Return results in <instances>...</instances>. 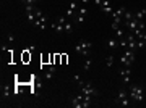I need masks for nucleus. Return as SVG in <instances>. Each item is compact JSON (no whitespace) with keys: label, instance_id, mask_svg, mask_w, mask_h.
<instances>
[{"label":"nucleus","instance_id":"obj_1","mask_svg":"<svg viewBox=\"0 0 146 108\" xmlns=\"http://www.w3.org/2000/svg\"><path fill=\"white\" fill-rule=\"evenodd\" d=\"M128 95H130V98L135 100V102H143V98H145V90H143L141 86H131Z\"/></svg>","mask_w":146,"mask_h":108},{"label":"nucleus","instance_id":"obj_2","mask_svg":"<svg viewBox=\"0 0 146 108\" xmlns=\"http://www.w3.org/2000/svg\"><path fill=\"white\" fill-rule=\"evenodd\" d=\"M91 47H93V44L89 41H81V42H78L76 45H75V50L78 52L80 55H83V57H86L89 53V50H91Z\"/></svg>","mask_w":146,"mask_h":108},{"label":"nucleus","instance_id":"obj_3","mask_svg":"<svg viewBox=\"0 0 146 108\" xmlns=\"http://www.w3.org/2000/svg\"><path fill=\"white\" fill-rule=\"evenodd\" d=\"M135 58H136L135 57V52L127 48V52L122 55V57H120V63H122V65H125V66H130V65H133Z\"/></svg>","mask_w":146,"mask_h":108},{"label":"nucleus","instance_id":"obj_4","mask_svg":"<svg viewBox=\"0 0 146 108\" xmlns=\"http://www.w3.org/2000/svg\"><path fill=\"white\" fill-rule=\"evenodd\" d=\"M115 102L119 103V105H122V107H128V105H130V95H128V92L123 90V89H120Z\"/></svg>","mask_w":146,"mask_h":108},{"label":"nucleus","instance_id":"obj_5","mask_svg":"<svg viewBox=\"0 0 146 108\" xmlns=\"http://www.w3.org/2000/svg\"><path fill=\"white\" fill-rule=\"evenodd\" d=\"M80 89H81V94H84V95H89V97H98V94H99L89 82H83L81 86H80Z\"/></svg>","mask_w":146,"mask_h":108},{"label":"nucleus","instance_id":"obj_6","mask_svg":"<svg viewBox=\"0 0 146 108\" xmlns=\"http://www.w3.org/2000/svg\"><path fill=\"white\" fill-rule=\"evenodd\" d=\"M130 74H131L130 66H125V68H120L119 69V76L122 77L123 84H128V81H130Z\"/></svg>","mask_w":146,"mask_h":108},{"label":"nucleus","instance_id":"obj_7","mask_svg":"<svg viewBox=\"0 0 146 108\" xmlns=\"http://www.w3.org/2000/svg\"><path fill=\"white\" fill-rule=\"evenodd\" d=\"M125 39H127V48H128V50H133V52L138 50V48H136V37L133 36V34H127Z\"/></svg>","mask_w":146,"mask_h":108},{"label":"nucleus","instance_id":"obj_8","mask_svg":"<svg viewBox=\"0 0 146 108\" xmlns=\"http://www.w3.org/2000/svg\"><path fill=\"white\" fill-rule=\"evenodd\" d=\"M127 8L125 7H120L119 10H115L114 13H112V16H114V21L115 23H122V18H123V15H125Z\"/></svg>","mask_w":146,"mask_h":108},{"label":"nucleus","instance_id":"obj_9","mask_svg":"<svg viewBox=\"0 0 146 108\" xmlns=\"http://www.w3.org/2000/svg\"><path fill=\"white\" fill-rule=\"evenodd\" d=\"M33 26H36V27H39V29H42V31H44L47 26H49V23H47V16L42 15L41 18H37V20L34 21V24H33Z\"/></svg>","mask_w":146,"mask_h":108},{"label":"nucleus","instance_id":"obj_10","mask_svg":"<svg viewBox=\"0 0 146 108\" xmlns=\"http://www.w3.org/2000/svg\"><path fill=\"white\" fill-rule=\"evenodd\" d=\"M99 8H101L102 11H104L106 15H110V13H114L112 7H110V0H102V3H101Z\"/></svg>","mask_w":146,"mask_h":108},{"label":"nucleus","instance_id":"obj_11","mask_svg":"<svg viewBox=\"0 0 146 108\" xmlns=\"http://www.w3.org/2000/svg\"><path fill=\"white\" fill-rule=\"evenodd\" d=\"M73 108H83V94H80V95H76V97L72 100V103H70Z\"/></svg>","mask_w":146,"mask_h":108},{"label":"nucleus","instance_id":"obj_12","mask_svg":"<svg viewBox=\"0 0 146 108\" xmlns=\"http://www.w3.org/2000/svg\"><path fill=\"white\" fill-rule=\"evenodd\" d=\"M140 23H141V21H138L136 18H133V20H130V21H123V24H125L130 31H135L136 27L140 26Z\"/></svg>","mask_w":146,"mask_h":108},{"label":"nucleus","instance_id":"obj_13","mask_svg":"<svg viewBox=\"0 0 146 108\" xmlns=\"http://www.w3.org/2000/svg\"><path fill=\"white\" fill-rule=\"evenodd\" d=\"M107 48L109 50H115L117 47H120V41H117V39H107Z\"/></svg>","mask_w":146,"mask_h":108},{"label":"nucleus","instance_id":"obj_14","mask_svg":"<svg viewBox=\"0 0 146 108\" xmlns=\"http://www.w3.org/2000/svg\"><path fill=\"white\" fill-rule=\"evenodd\" d=\"M10 94H11V89L10 86H2V100H7V98L10 97Z\"/></svg>","mask_w":146,"mask_h":108},{"label":"nucleus","instance_id":"obj_15","mask_svg":"<svg viewBox=\"0 0 146 108\" xmlns=\"http://www.w3.org/2000/svg\"><path fill=\"white\" fill-rule=\"evenodd\" d=\"M50 27H52L55 32H58V34H63V32H65V26L60 24V23H52V24H50Z\"/></svg>","mask_w":146,"mask_h":108},{"label":"nucleus","instance_id":"obj_16","mask_svg":"<svg viewBox=\"0 0 146 108\" xmlns=\"http://www.w3.org/2000/svg\"><path fill=\"white\" fill-rule=\"evenodd\" d=\"M145 16H146V10H145V8H141V10L135 11V18L138 21H143V20H145Z\"/></svg>","mask_w":146,"mask_h":108},{"label":"nucleus","instance_id":"obj_17","mask_svg":"<svg viewBox=\"0 0 146 108\" xmlns=\"http://www.w3.org/2000/svg\"><path fill=\"white\" fill-rule=\"evenodd\" d=\"M55 71H57V68L52 65V66H50V68H49V69L46 71V79H52V76L55 74Z\"/></svg>","mask_w":146,"mask_h":108},{"label":"nucleus","instance_id":"obj_18","mask_svg":"<svg viewBox=\"0 0 146 108\" xmlns=\"http://www.w3.org/2000/svg\"><path fill=\"white\" fill-rule=\"evenodd\" d=\"M133 18H135V13H131V11L127 10L125 15H123V21H130V20H133Z\"/></svg>","mask_w":146,"mask_h":108},{"label":"nucleus","instance_id":"obj_19","mask_svg":"<svg viewBox=\"0 0 146 108\" xmlns=\"http://www.w3.org/2000/svg\"><path fill=\"white\" fill-rule=\"evenodd\" d=\"M65 32H67V34H72L73 32V24L72 23H68V21L65 23Z\"/></svg>","mask_w":146,"mask_h":108},{"label":"nucleus","instance_id":"obj_20","mask_svg":"<svg viewBox=\"0 0 146 108\" xmlns=\"http://www.w3.org/2000/svg\"><path fill=\"white\" fill-rule=\"evenodd\" d=\"M106 63H107V68L112 66V65H114V55H107V58H106Z\"/></svg>","mask_w":146,"mask_h":108},{"label":"nucleus","instance_id":"obj_21","mask_svg":"<svg viewBox=\"0 0 146 108\" xmlns=\"http://www.w3.org/2000/svg\"><path fill=\"white\" fill-rule=\"evenodd\" d=\"M76 7H78V2H76V0H72V2H70V5H68V10L75 11V10H76Z\"/></svg>","mask_w":146,"mask_h":108},{"label":"nucleus","instance_id":"obj_22","mask_svg":"<svg viewBox=\"0 0 146 108\" xmlns=\"http://www.w3.org/2000/svg\"><path fill=\"white\" fill-rule=\"evenodd\" d=\"M73 81H75V82L78 84V86H81V84L84 82L83 79H81V77H80V74H75V76H73Z\"/></svg>","mask_w":146,"mask_h":108},{"label":"nucleus","instance_id":"obj_23","mask_svg":"<svg viewBox=\"0 0 146 108\" xmlns=\"http://www.w3.org/2000/svg\"><path fill=\"white\" fill-rule=\"evenodd\" d=\"M89 68H91V60H86V62H84V65H83V69L84 71H89Z\"/></svg>","mask_w":146,"mask_h":108},{"label":"nucleus","instance_id":"obj_24","mask_svg":"<svg viewBox=\"0 0 146 108\" xmlns=\"http://www.w3.org/2000/svg\"><path fill=\"white\" fill-rule=\"evenodd\" d=\"M78 15L86 16V15H88V8H84V7H83V8H80V10H78Z\"/></svg>","mask_w":146,"mask_h":108},{"label":"nucleus","instance_id":"obj_25","mask_svg":"<svg viewBox=\"0 0 146 108\" xmlns=\"http://www.w3.org/2000/svg\"><path fill=\"white\" fill-rule=\"evenodd\" d=\"M84 20H86V16H81V15H76V21H78V23H84Z\"/></svg>","mask_w":146,"mask_h":108},{"label":"nucleus","instance_id":"obj_26","mask_svg":"<svg viewBox=\"0 0 146 108\" xmlns=\"http://www.w3.org/2000/svg\"><path fill=\"white\" fill-rule=\"evenodd\" d=\"M36 2H37V0H28L26 5H36ZM26 5H25V7H26Z\"/></svg>","mask_w":146,"mask_h":108},{"label":"nucleus","instance_id":"obj_27","mask_svg":"<svg viewBox=\"0 0 146 108\" xmlns=\"http://www.w3.org/2000/svg\"><path fill=\"white\" fill-rule=\"evenodd\" d=\"M7 41L10 42V44H11V42H13V41H15V37H13V34H10V36H8V39H7Z\"/></svg>","mask_w":146,"mask_h":108},{"label":"nucleus","instance_id":"obj_28","mask_svg":"<svg viewBox=\"0 0 146 108\" xmlns=\"http://www.w3.org/2000/svg\"><path fill=\"white\" fill-rule=\"evenodd\" d=\"M94 3H96L98 7H101V3H102V0H94Z\"/></svg>","mask_w":146,"mask_h":108},{"label":"nucleus","instance_id":"obj_29","mask_svg":"<svg viewBox=\"0 0 146 108\" xmlns=\"http://www.w3.org/2000/svg\"><path fill=\"white\" fill-rule=\"evenodd\" d=\"M76 2H83V3H88L89 0H76Z\"/></svg>","mask_w":146,"mask_h":108},{"label":"nucleus","instance_id":"obj_30","mask_svg":"<svg viewBox=\"0 0 146 108\" xmlns=\"http://www.w3.org/2000/svg\"><path fill=\"white\" fill-rule=\"evenodd\" d=\"M21 3H23V5H26V3H28V0H21Z\"/></svg>","mask_w":146,"mask_h":108},{"label":"nucleus","instance_id":"obj_31","mask_svg":"<svg viewBox=\"0 0 146 108\" xmlns=\"http://www.w3.org/2000/svg\"><path fill=\"white\" fill-rule=\"evenodd\" d=\"M141 39H143V41L146 42V32H145V34H143V37H141Z\"/></svg>","mask_w":146,"mask_h":108},{"label":"nucleus","instance_id":"obj_32","mask_svg":"<svg viewBox=\"0 0 146 108\" xmlns=\"http://www.w3.org/2000/svg\"><path fill=\"white\" fill-rule=\"evenodd\" d=\"M145 48H146V45H145Z\"/></svg>","mask_w":146,"mask_h":108}]
</instances>
